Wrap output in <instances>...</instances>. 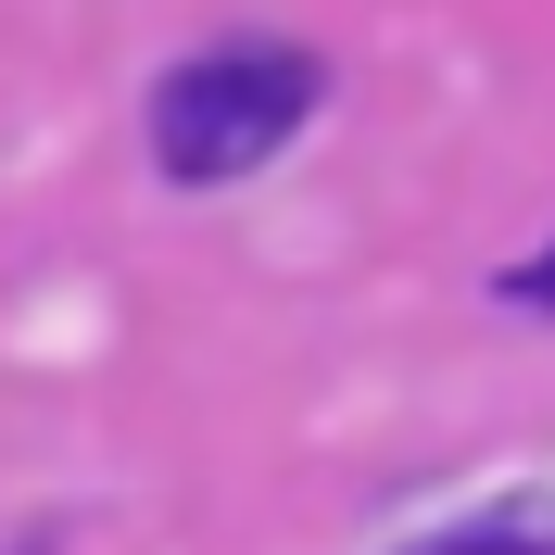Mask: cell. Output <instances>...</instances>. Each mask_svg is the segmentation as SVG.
<instances>
[{
	"mask_svg": "<svg viewBox=\"0 0 555 555\" xmlns=\"http://www.w3.org/2000/svg\"><path fill=\"white\" fill-rule=\"evenodd\" d=\"M315 51L291 38H215V51H177L152 76V165L177 190H215V177H253L291 152V127L315 114Z\"/></svg>",
	"mask_w": 555,
	"mask_h": 555,
	"instance_id": "obj_1",
	"label": "cell"
},
{
	"mask_svg": "<svg viewBox=\"0 0 555 555\" xmlns=\"http://www.w3.org/2000/svg\"><path fill=\"white\" fill-rule=\"evenodd\" d=\"M391 555H555V505H480V518L416 530V543H391Z\"/></svg>",
	"mask_w": 555,
	"mask_h": 555,
	"instance_id": "obj_2",
	"label": "cell"
},
{
	"mask_svg": "<svg viewBox=\"0 0 555 555\" xmlns=\"http://www.w3.org/2000/svg\"><path fill=\"white\" fill-rule=\"evenodd\" d=\"M505 304H530V315H555V253H543V266H518V278H505Z\"/></svg>",
	"mask_w": 555,
	"mask_h": 555,
	"instance_id": "obj_3",
	"label": "cell"
}]
</instances>
